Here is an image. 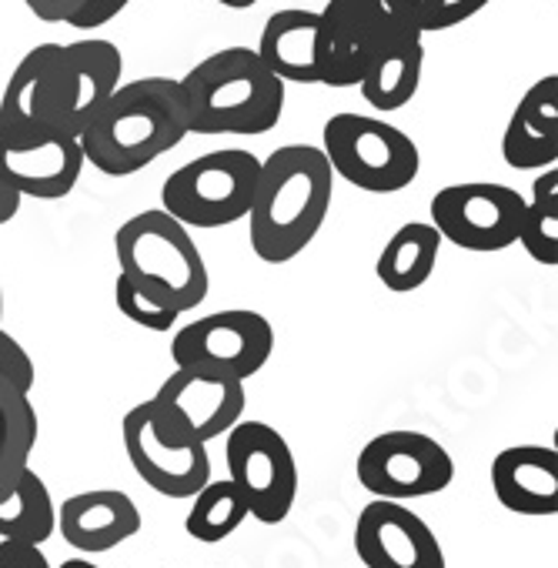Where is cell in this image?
<instances>
[{
  "label": "cell",
  "mask_w": 558,
  "mask_h": 568,
  "mask_svg": "<svg viewBox=\"0 0 558 568\" xmlns=\"http://www.w3.org/2000/svg\"><path fill=\"white\" fill-rule=\"evenodd\" d=\"M247 501L244 495L237 491V485L231 478H211L194 498H191V508H187V518H184V528L194 541H204V545H217L224 541L227 535H234L244 521H247Z\"/></svg>",
  "instance_id": "27"
},
{
  "label": "cell",
  "mask_w": 558,
  "mask_h": 568,
  "mask_svg": "<svg viewBox=\"0 0 558 568\" xmlns=\"http://www.w3.org/2000/svg\"><path fill=\"white\" fill-rule=\"evenodd\" d=\"M34 378H38V372H34V362L24 352V345L14 335H8L4 328H0V382H11L14 388L31 395Z\"/></svg>",
  "instance_id": "30"
},
{
  "label": "cell",
  "mask_w": 558,
  "mask_h": 568,
  "mask_svg": "<svg viewBox=\"0 0 558 568\" xmlns=\"http://www.w3.org/2000/svg\"><path fill=\"white\" fill-rule=\"evenodd\" d=\"M0 568H51L41 545L24 541H0Z\"/></svg>",
  "instance_id": "32"
},
{
  "label": "cell",
  "mask_w": 558,
  "mask_h": 568,
  "mask_svg": "<svg viewBox=\"0 0 558 568\" xmlns=\"http://www.w3.org/2000/svg\"><path fill=\"white\" fill-rule=\"evenodd\" d=\"M422 71H425V44H422V34L398 28L375 51V58H372L362 84H358L362 88V98L375 111H382V114L402 111L418 94Z\"/></svg>",
  "instance_id": "22"
},
{
  "label": "cell",
  "mask_w": 558,
  "mask_h": 568,
  "mask_svg": "<svg viewBox=\"0 0 558 568\" xmlns=\"http://www.w3.org/2000/svg\"><path fill=\"white\" fill-rule=\"evenodd\" d=\"M318 14L325 31V88H358L375 51L402 28L382 0H328Z\"/></svg>",
  "instance_id": "15"
},
{
  "label": "cell",
  "mask_w": 558,
  "mask_h": 568,
  "mask_svg": "<svg viewBox=\"0 0 558 568\" xmlns=\"http://www.w3.org/2000/svg\"><path fill=\"white\" fill-rule=\"evenodd\" d=\"M154 398L168 405L177 415V422L204 445L224 438L244 418L247 405L241 378L207 368H174L161 382Z\"/></svg>",
  "instance_id": "16"
},
{
  "label": "cell",
  "mask_w": 558,
  "mask_h": 568,
  "mask_svg": "<svg viewBox=\"0 0 558 568\" xmlns=\"http://www.w3.org/2000/svg\"><path fill=\"white\" fill-rule=\"evenodd\" d=\"M217 4H224V8H231V11H247V8L257 4V0H217Z\"/></svg>",
  "instance_id": "35"
},
{
  "label": "cell",
  "mask_w": 558,
  "mask_h": 568,
  "mask_svg": "<svg viewBox=\"0 0 558 568\" xmlns=\"http://www.w3.org/2000/svg\"><path fill=\"white\" fill-rule=\"evenodd\" d=\"M64 111H68L64 44H38L21 58L4 94H0V131L64 134Z\"/></svg>",
  "instance_id": "13"
},
{
  "label": "cell",
  "mask_w": 558,
  "mask_h": 568,
  "mask_svg": "<svg viewBox=\"0 0 558 568\" xmlns=\"http://www.w3.org/2000/svg\"><path fill=\"white\" fill-rule=\"evenodd\" d=\"M495 498L528 518L558 515V452L548 445H515L491 462Z\"/></svg>",
  "instance_id": "19"
},
{
  "label": "cell",
  "mask_w": 558,
  "mask_h": 568,
  "mask_svg": "<svg viewBox=\"0 0 558 568\" xmlns=\"http://www.w3.org/2000/svg\"><path fill=\"white\" fill-rule=\"evenodd\" d=\"M128 4H131V0H81V8H78L74 21L68 28H74V31H98V28L111 24Z\"/></svg>",
  "instance_id": "31"
},
{
  "label": "cell",
  "mask_w": 558,
  "mask_h": 568,
  "mask_svg": "<svg viewBox=\"0 0 558 568\" xmlns=\"http://www.w3.org/2000/svg\"><path fill=\"white\" fill-rule=\"evenodd\" d=\"M501 158L515 171L558 164V74H545L521 94L501 134Z\"/></svg>",
  "instance_id": "20"
},
{
  "label": "cell",
  "mask_w": 558,
  "mask_h": 568,
  "mask_svg": "<svg viewBox=\"0 0 558 568\" xmlns=\"http://www.w3.org/2000/svg\"><path fill=\"white\" fill-rule=\"evenodd\" d=\"M118 274L141 284L144 292L161 298L177 315L194 312L211 288L204 254L191 231L168 211L151 207L128 217L114 231Z\"/></svg>",
  "instance_id": "4"
},
{
  "label": "cell",
  "mask_w": 558,
  "mask_h": 568,
  "mask_svg": "<svg viewBox=\"0 0 558 568\" xmlns=\"http://www.w3.org/2000/svg\"><path fill=\"white\" fill-rule=\"evenodd\" d=\"M21 194L18 191H11L4 181H0V224H8V221H14L18 217V211H21Z\"/></svg>",
  "instance_id": "34"
},
{
  "label": "cell",
  "mask_w": 558,
  "mask_h": 568,
  "mask_svg": "<svg viewBox=\"0 0 558 568\" xmlns=\"http://www.w3.org/2000/svg\"><path fill=\"white\" fill-rule=\"evenodd\" d=\"M261 158L244 148L207 151L168 174L161 187V211L184 227H224L244 221L251 211Z\"/></svg>",
  "instance_id": "7"
},
{
  "label": "cell",
  "mask_w": 558,
  "mask_h": 568,
  "mask_svg": "<svg viewBox=\"0 0 558 568\" xmlns=\"http://www.w3.org/2000/svg\"><path fill=\"white\" fill-rule=\"evenodd\" d=\"M274 352V328L251 308H227L187 322L174 342V368H207L231 378H254Z\"/></svg>",
  "instance_id": "10"
},
{
  "label": "cell",
  "mask_w": 558,
  "mask_h": 568,
  "mask_svg": "<svg viewBox=\"0 0 558 568\" xmlns=\"http://www.w3.org/2000/svg\"><path fill=\"white\" fill-rule=\"evenodd\" d=\"M114 302H118V312L144 332H158V335L171 332L174 322L181 318L174 308H168L161 298H154L151 292H144L141 284H134L124 274H118V281H114Z\"/></svg>",
  "instance_id": "29"
},
{
  "label": "cell",
  "mask_w": 558,
  "mask_h": 568,
  "mask_svg": "<svg viewBox=\"0 0 558 568\" xmlns=\"http://www.w3.org/2000/svg\"><path fill=\"white\" fill-rule=\"evenodd\" d=\"M187 134L181 84L174 78H138L118 84L78 144L91 168L108 178H128L174 151Z\"/></svg>",
  "instance_id": "2"
},
{
  "label": "cell",
  "mask_w": 558,
  "mask_h": 568,
  "mask_svg": "<svg viewBox=\"0 0 558 568\" xmlns=\"http://www.w3.org/2000/svg\"><path fill=\"white\" fill-rule=\"evenodd\" d=\"M322 154L332 174L368 194L405 191L422 171V151L402 128L352 111L332 114L325 121Z\"/></svg>",
  "instance_id": "5"
},
{
  "label": "cell",
  "mask_w": 558,
  "mask_h": 568,
  "mask_svg": "<svg viewBox=\"0 0 558 568\" xmlns=\"http://www.w3.org/2000/svg\"><path fill=\"white\" fill-rule=\"evenodd\" d=\"M124 452L138 478L164 498H194L211 481L207 445L158 398H144L124 415Z\"/></svg>",
  "instance_id": "6"
},
{
  "label": "cell",
  "mask_w": 558,
  "mask_h": 568,
  "mask_svg": "<svg viewBox=\"0 0 558 568\" xmlns=\"http://www.w3.org/2000/svg\"><path fill=\"white\" fill-rule=\"evenodd\" d=\"M518 244L525 254L545 267L558 264V168L538 171L531 197H525Z\"/></svg>",
  "instance_id": "26"
},
{
  "label": "cell",
  "mask_w": 558,
  "mask_h": 568,
  "mask_svg": "<svg viewBox=\"0 0 558 568\" xmlns=\"http://www.w3.org/2000/svg\"><path fill=\"white\" fill-rule=\"evenodd\" d=\"M64 68H68L64 134L81 138V131L98 118V111L118 91L121 74H124V58L118 44L88 38V41L64 44Z\"/></svg>",
  "instance_id": "21"
},
{
  "label": "cell",
  "mask_w": 558,
  "mask_h": 568,
  "mask_svg": "<svg viewBox=\"0 0 558 568\" xmlns=\"http://www.w3.org/2000/svg\"><path fill=\"white\" fill-rule=\"evenodd\" d=\"M335 174L315 144H285L261 161L251 197V251L264 264L298 257L332 211Z\"/></svg>",
  "instance_id": "1"
},
{
  "label": "cell",
  "mask_w": 558,
  "mask_h": 568,
  "mask_svg": "<svg viewBox=\"0 0 558 568\" xmlns=\"http://www.w3.org/2000/svg\"><path fill=\"white\" fill-rule=\"evenodd\" d=\"M58 531L84 555H101L141 531V511L131 495L118 488H94L64 498L58 508Z\"/></svg>",
  "instance_id": "18"
},
{
  "label": "cell",
  "mask_w": 558,
  "mask_h": 568,
  "mask_svg": "<svg viewBox=\"0 0 558 568\" xmlns=\"http://www.w3.org/2000/svg\"><path fill=\"white\" fill-rule=\"evenodd\" d=\"M358 481L385 501L428 498L452 485L455 462L442 442L425 432H382L358 452Z\"/></svg>",
  "instance_id": "9"
},
{
  "label": "cell",
  "mask_w": 558,
  "mask_h": 568,
  "mask_svg": "<svg viewBox=\"0 0 558 568\" xmlns=\"http://www.w3.org/2000/svg\"><path fill=\"white\" fill-rule=\"evenodd\" d=\"M224 462L254 521L277 525L288 518L298 498V465L282 432L267 422H237L224 435Z\"/></svg>",
  "instance_id": "8"
},
{
  "label": "cell",
  "mask_w": 558,
  "mask_h": 568,
  "mask_svg": "<svg viewBox=\"0 0 558 568\" xmlns=\"http://www.w3.org/2000/svg\"><path fill=\"white\" fill-rule=\"evenodd\" d=\"M388 18L415 34H438L452 31L475 14H481L491 0H382Z\"/></svg>",
  "instance_id": "28"
},
{
  "label": "cell",
  "mask_w": 558,
  "mask_h": 568,
  "mask_svg": "<svg viewBox=\"0 0 558 568\" xmlns=\"http://www.w3.org/2000/svg\"><path fill=\"white\" fill-rule=\"evenodd\" d=\"M38 445V412L31 395L0 382V495H8L18 478L31 468Z\"/></svg>",
  "instance_id": "25"
},
{
  "label": "cell",
  "mask_w": 558,
  "mask_h": 568,
  "mask_svg": "<svg viewBox=\"0 0 558 568\" xmlns=\"http://www.w3.org/2000/svg\"><path fill=\"white\" fill-rule=\"evenodd\" d=\"M58 531V505L48 481L28 468L18 485L0 495V541L44 545Z\"/></svg>",
  "instance_id": "24"
},
{
  "label": "cell",
  "mask_w": 558,
  "mask_h": 568,
  "mask_svg": "<svg viewBox=\"0 0 558 568\" xmlns=\"http://www.w3.org/2000/svg\"><path fill=\"white\" fill-rule=\"evenodd\" d=\"M28 11L44 24H71L81 0H24Z\"/></svg>",
  "instance_id": "33"
},
{
  "label": "cell",
  "mask_w": 558,
  "mask_h": 568,
  "mask_svg": "<svg viewBox=\"0 0 558 568\" xmlns=\"http://www.w3.org/2000/svg\"><path fill=\"white\" fill-rule=\"evenodd\" d=\"M254 54L282 84H325L322 14L305 8L274 11L264 21Z\"/></svg>",
  "instance_id": "17"
},
{
  "label": "cell",
  "mask_w": 558,
  "mask_h": 568,
  "mask_svg": "<svg viewBox=\"0 0 558 568\" xmlns=\"http://www.w3.org/2000/svg\"><path fill=\"white\" fill-rule=\"evenodd\" d=\"M61 568H101V565H94V561H88V558H68Z\"/></svg>",
  "instance_id": "36"
},
{
  "label": "cell",
  "mask_w": 558,
  "mask_h": 568,
  "mask_svg": "<svg viewBox=\"0 0 558 568\" xmlns=\"http://www.w3.org/2000/svg\"><path fill=\"white\" fill-rule=\"evenodd\" d=\"M78 138L54 131H0V181L21 197L61 201L84 174Z\"/></svg>",
  "instance_id": "12"
},
{
  "label": "cell",
  "mask_w": 558,
  "mask_h": 568,
  "mask_svg": "<svg viewBox=\"0 0 558 568\" xmlns=\"http://www.w3.org/2000/svg\"><path fill=\"white\" fill-rule=\"evenodd\" d=\"M0 328H4V288H0Z\"/></svg>",
  "instance_id": "37"
},
{
  "label": "cell",
  "mask_w": 558,
  "mask_h": 568,
  "mask_svg": "<svg viewBox=\"0 0 558 568\" xmlns=\"http://www.w3.org/2000/svg\"><path fill=\"white\" fill-rule=\"evenodd\" d=\"M428 211V224L442 234V241L475 254H495L518 244L525 197L508 184L468 181L442 187Z\"/></svg>",
  "instance_id": "11"
},
{
  "label": "cell",
  "mask_w": 558,
  "mask_h": 568,
  "mask_svg": "<svg viewBox=\"0 0 558 568\" xmlns=\"http://www.w3.org/2000/svg\"><path fill=\"white\" fill-rule=\"evenodd\" d=\"M355 551L365 568H448L438 535L402 501L375 498L355 525Z\"/></svg>",
  "instance_id": "14"
},
{
  "label": "cell",
  "mask_w": 558,
  "mask_h": 568,
  "mask_svg": "<svg viewBox=\"0 0 558 568\" xmlns=\"http://www.w3.org/2000/svg\"><path fill=\"white\" fill-rule=\"evenodd\" d=\"M191 134H267L285 114V84L251 48H224L181 81Z\"/></svg>",
  "instance_id": "3"
},
{
  "label": "cell",
  "mask_w": 558,
  "mask_h": 568,
  "mask_svg": "<svg viewBox=\"0 0 558 568\" xmlns=\"http://www.w3.org/2000/svg\"><path fill=\"white\" fill-rule=\"evenodd\" d=\"M438 251H442V234L428 221H408L385 241L375 274L388 292L412 295L435 274Z\"/></svg>",
  "instance_id": "23"
}]
</instances>
